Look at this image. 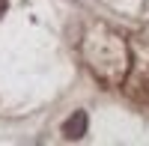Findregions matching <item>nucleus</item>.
I'll list each match as a JSON object with an SVG mask.
<instances>
[{"label":"nucleus","mask_w":149,"mask_h":146,"mask_svg":"<svg viewBox=\"0 0 149 146\" xmlns=\"http://www.w3.org/2000/svg\"><path fill=\"white\" fill-rule=\"evenodd\" d=\"M63 134H66L69 140H78V137H84V134H86V113H84V111H74V113L66 119Z\"/></svg>","instance_id":"nucleus-1"},{"label":"nucleus","mask_w":149,"mask_h":146,"mask_svg":"<svg viewBox=\"0 0 149 146\" xmlns=\"http://www.w3.org/2000/svg\"><path fill=\"white\" fill-rule=\"evenodd\" d=\"M6 6H9V0H0V18H3V12H6Z\"/></svg>","instance_id":"nucleus-2"}]
</instances>
